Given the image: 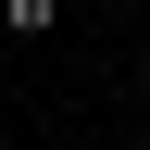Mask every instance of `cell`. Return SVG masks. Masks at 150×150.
<instances>
[{"instance_id":"6da1fadb","label":"cell","mask_w":150,"mask_h":150,"mask_svg":"<svg viewBox=\"0 0 150 150\" xmlns=\"http://www.w3.org/2000/svg\"><path fill=\"white\" fill-rule=\"evenodd\" d=\"M63 25V0H0V38H50Z\"/></svg>"}]
</instances>
